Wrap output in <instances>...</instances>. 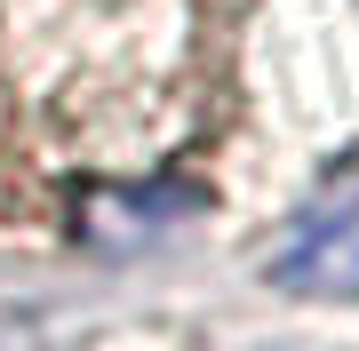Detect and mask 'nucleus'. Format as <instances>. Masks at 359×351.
Here are the masks:
<instances>
[{
    "mask_svg": "<svg viewBox=\"0 0 359 351\" xmlns=\"http://www.w3.org/2000/svg\"><path fill=\"white\" fill-rule=\"evenodd\" d=\"M224 120L216 0H0L8 240H136L200 208Z\"/></svg>",
    "mask_w": 359,
    "mask_h": 351,
    "instance_id": "nucleus-1",
    "label": "nucleus"
},
{
    "mask_svg": "<svg viewBox=\"0 0 359 351\" xmlns=\"http://www.w3.org/2000/svg\"><path fill=\"white\" fill-rule=\"evenodd\" d=\"M280 280L287 287H311V296H351V287H359V192L335 200L320 223L295 232V247L280 256Z\"/></svg>",
    "mask_w": 359,
    "mask_h": 351,
    "instance_id": "nucleus-2",
    "label": "nucleus"
}]
</instances>
